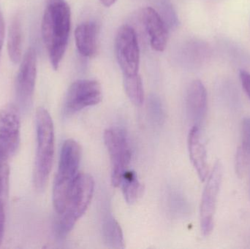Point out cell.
Instances as JSON below:
<instances>
[{
  "instance_id": "15",
  "label": "cell",
  "mask_w": 250,
  "mask_h": 249,
  "mask_svg": "<svg viewBox=\"0 0 250 249\" xmlns=\"http://www.w3.org/2000/svg\"><path fill=\"white\" fill-rule=\"evenodd\" d=\"M102 232L104 243L108 248H125L123 230L120 224L110 213H107L103 221Z\"/></svg>"
},
{
  "instance_id": "23",
  "label": "cell",
  "mask_w": 250,
  "mask_h": 249,
  "mask_svg": "<svg viewBox=\"0 0 250 249\" xmlns=\"http://www.w3.org/2000/svg\"><path fill=\"white\" fill-rule=\"evenodd\" d=\"M5 225V213H4V203L0 201V247L2 244Z\"/></svg>"
},
{
  "instance_id": "10",
  "label": "cell",
  "mask_w": 250,
  "mask_h": 249,
  "mask_svg": "<svg viewBox=\"0 0 250 249\" xmlns=\"http://www.w3.org/2000/svg\"><path fill=\"white\" fill-rule=\"evenodd\" d=\"M21 118L17 107L7 104L0 109V137L7 145L12 156L20 143Z\"/></svg>"
},
{
  "instance_id": "16",
  "label": "cell",
  "mask_w": 250,
  "mask_h": 249,
  "mask_svg": "<svg viewBox=\"0 0 250 249\" xmlns=\"http://www.w3.org/2000/svg\"><path fill=\"white\" fill-rule=\"evenodd\" d=\"M7 51L12 62L19 64L22 57L21 23L19 17H16L10 23L7 37Z\"/></svg>"
},
{
  "instance_id": "11",
  "label": "cell",
  "mask_w": 250,
  "mask_h": 249,
  "mask_svg": "<svg viewBox=\"0 0 250 249\" xmlns=\"http://www.w3.org/2000/svg\"><path fill=\"white\" fill-rule=\"evenodd\" d=\"M141 19L151 48L158 52L164 51L167 45V30L161 16L154 8L148 7L143 10Z\"/></svg>"
},
{
  "instance_id": "18",
  "label": "cell",
  "mask_w": 250,
  "mask_h": 249,
  "mask_svg": "<svg viewBox=\"0 0 250 249\" xmlns=\"http://www.w3.org/2000/svg\"><path fill=\"white\" fill-rule=\"evenodd\" d=\"M11 156L8 146L0 137V201L4 203L8 195L10 168L7 161Z\"/></svg>"
},
{
  "instance_id": "17",
  "label": "cell",
  "mask_w": 250,
  "mask_h": 249,
  "mask_svg": "<svg viewBox=\"0 0 250 249\" xmlns=\"http://www.w3.org/2000/svg\"><path fill=\"white\" fill-rule=\"evenodd\" d=\"M120 187L123 190L125 201L129 205L136 203L144 192V187L138 180L137 174L132 171H126Z\"/></svg>"
},
{
  "instance_id": "2",
  "label": "cell",
  "mask_w": 250,
  "mask_h": 249,
  "mask_svg": "<svg viewBox=\"0 0 250 249\" xmlns=\"http://www.w3.org/2000/svg\"><path fill=\"white\" fill-rule=\"evenodd\" d=\"M37 151L34 184L37 190L45 189L51 173L54 155V128L48 111L40 107L36 111Z\"/></svg>"
},
{
  "instance_id": "14",
  "label": "cell",
  "mask_w": 250,
  "mask_h": 249,
  "mask_svg": "<svg viewBox=\"0 0 250 249\" xmlns=\"http://www.w3.org/2000/svg\"><path fill=\"white\" fill-rule=\"evenodd\" d=\"M76 47L85 57H92L97 51V26L94 22L81 23L75 30Z\"/></svg>"
},
{
  "instance_id": "25",
  "label": "cell",
  "mask_w": 250,
  "mask_h": 249,
  "mask_svg": "<svg viewBox=\"0 0 250 249\" xmlns=\"http://www.w3.org/2000/svg\"><path fill=\"white\" fill-rule=\"evenodd\" d=\"M101 1L105 7H111L117 1V0H101Z\"/></svg>"
},
{
  "instance_id": "19",
  "label": "cell",
  "mask_w": 250,
  "mask_h": 249,
  "mask_svg": "<svg viewBox=\"0 0 250 249\" xmlns=\"http://www.w3.org/2000/svg\"><path fill=\"white\" fill-rule=\"evenodd\" d=\"M125 92L129 100L136 106H141L144 102V90L139 74L124 76Z\"/></svg>"
},
{
  "instance_id": "21",
  "label": "cell",
  "mask_w": 250,
  "mask_h": 249,
  "mask_svg": "<svg viewBox=\"0 0 250 249\" xmlns=\"http://www.w3.org/2000/svg\"><path fill=\"white\" fill-rule=\"evenodd\" d=\"M149 109L151 110V115L157 122L160 124L163 121V111L162 110L161 104L156 98H151L149 102Z\"/></svg>"
},
{
  "instance_id": "5",
  "label": "cell",
  "mask_w": 250,
  "mask_h": 249,
  "mask_svg": "<svg viewBox=\"0 0 250 249\" xmlns=\"http://www.w3.org/2000/svg\"><path fill=\"white\" fill-rule=\"evenodd\" d=\"M104 141L111 159V182L120 187L131 161V150L127 137L123 130L110 128L104 133Z\"/></svg>"
},
{
  "instance_id": "1",
  "label": "cell",
  "mask_w": 250,
  "mask_h": 249,
  "mask_svg": "<svg viewBox=\"0 0 250 249\" xmlns=\"http://www.w3.org/2000/svg\"><path fill=\"white\" fill-rule=\"evenodd\" d=\"M71 26V11L64 0H48L42 18V39L54 70L59 68L67 49Z\"/></svg>"
},
{
  "instance_id": "9",
  "label": "cell",
  "mask_w": 250,
  "mask_h": 249,
  "mask_svg": "<svg viewBox=\"0 0 250 249\" xmlns=\"http://www.w3.org/2000/svg\"><path fill=\"white\" fill-rule=\"evenodd\" d=\"M36 77L37 54L30 48L21 59L16 80V99L21 109H29L32 105Z\"/></svg>"
},
{
  "instance_id": "20",
  "label": "cell",
  "mask_w": 250,
  "mask_h": 249,
  "mask_svg": "<svg viewBox=\"0 0 250 249\" xmlns=\"http://www.w3.org/2000/svg\"><path fill=\"white\" fill-rule=\"evenodd\" d=\"M239 148L250 159V117L242 122V145Z\"/></svg>"
},
{
  "instance_id": "24",
  "label": "cell",
  "mask_w": 250,
  "mask_h": 249,
  "mask_svg": "<svg viewBox=\"0 0 250 249\" xmlns=\"http://www.w3.org/2000/svg\"><path fill=\"white\" fill-rule=\"evenodd\" d=\"M4 34H5V28H4V19L0 10V57H1V50L4 44Z\"/></svg>"
},
{
  "instance_id": "4",
  "label": "cell",
  "mask_w": 250,
  "mask_h": 249,
  "mask_svg": "<svg viewBox=\"0 0 250 249\" xmlns=\"http://www.w3.org/2000/svg\"><path fill=\"white\" fill-rule=\"evenodd\" d=\"M95 181L92 175L79 172L66 203L65 209L56 224V233L60 238L67 236L86 213L93 197Z\"/></svg>"
},
{
  "instance_id": "6",
  "label": "cell",
  "mask_w": 250,
  "mask_h": 249,
  "mask_svg": "<svg viewBox=\"0 0 250 249\" xmlns=\"http://www.w3.org/2000/svg\"><path fill=\"white\" fill-rule=\"evenodd\" d=\"M102 88L94 80H78L73 82L64 99L63 114L69 117L88 107L98 105L102 100Z\"/></svg>"
},
{
  "instance_id": "3",
  "label": "cell",
  "mask_w": 250,
  "mask_h": 249,
  "mask_svg": "<svg viewBox=\"0 0 250 249\" xmlns=\"http://www.w3.org/2000/svg\"><path fill=\"white\" fill-rule=\"evenodd\" d=\"M81 158L80 145L73 139L65 140L62 147L58 171L53 187V204L57 215L62 213L65 209L67 199L79 173Z\"/></svg>"
},
{
  "instance_id": "13",
  "label": "cell",
  "mask_w": 250,
  "mask_h": 249,
  "mask_svg": "<svg viewBox=\"0 0 250 249\" xmlns=\"http://www.w3.org/2000/svg\"><path fill=\"white\" fill-rule=\"evenodd\" d=\"M189 157L194 168L201 181L208 178V171L207 153L205 146L201 139V130L198 126H192L189 130L188 139Z\"/></svg>"
},
{
  "instance_id": "7",
  "label": "cell",
  "mask_w": 250,
  "mask_h": 249,
  "mask_svg": "<svg viewBox=\"0 0 250 249\" xmlns=\"http://www.w3.org/2000/svg\"><path fill=\"white\" fill-rule=\"evenodd\" d=\"M222 179L223 166L220 161H217L211 172L208 174L201 199L200 220L201 232L204 236L209 235L214 229L216 205L221 187Z\"/></svg>"
},
{
  "instance_id": "8",
  "label": "cell",
  "mask_w": 250,
  "mask_h": 249,
  "mask_svg": "<svg viewBox=\"0 0 250 249\" xmlns=\"http://www.w3.org/2000/svg\"><path fill=\"white\" fill-rule=\"evenodd\" d=\"M115 52L124 76L138 74L140 49L133 28L128 25L120 28L116 35Z\"/></svg>"
},
{
  "instance_id": "22",
  "label": "cell",
  "mask_w": 250,
  "mask_h": 249,
  "mask_svg": "<svg viewBox=\"0 0 250 249\" xmlns=\"http://www.w3.org/2000/svg\"><path fill=\"white\" fill-rule=\"evenodd\" d=\"M239 76H240L242 87L250 99V73L246 70H241Z\"/></svg>"
},
{
  "instance_id": "12",
  "label": "cell",
  "mask_w": 250,
  "mask_h": 249,
  "mask_svg": "<svg viewBox=\"0 0 250 249\" xmlns=\"http://www.w3.org/2000/svg\"><path fill=\"white\" fill-rule=\"evenodd\" d=\"M187 111L193 126L201 127L207 111V92L200 80L191 83L187 92Z\"/></svg>"
}]
</instances>
